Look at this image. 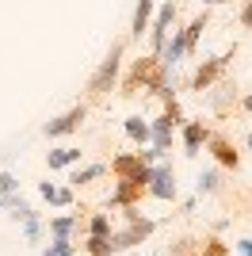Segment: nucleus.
Segmentation results:
<instances>
[{"mask_svg": "<svg viewBox=\"0 0 252 256\" xmlns=\"http://www.w3.org/2000/svg\"><path fill=\"white\" fill-rule=\"evenodd\" d=\"M115 172L122 176V180L149 184V164H146V157H118V160H115Z\"/></svg>", "mask_w": 252, "mask_h": 256, "instance_id": "3", "label": "nucleus"}, {"mask_svg": "<svg viewBox=\"0 0 252 256\" xmlns=\"http://www.w3.org/2000/svg\"><path fill=\"white\" fill-rule=\"evenodd\" d=\"M115 73H118V46L107 54V62L100 65V73L92 76V92H107V84L115 80Z\"/></svg>", "mask_w": 252, "mask_h": 256, "instance_id": "4", "label": "nucleus"}, {"mask_svg": "<svg viewBox=\"0 0 252 256\" xmlns=\"http://www.w3.org/2000/svg\"><path fill=\"white\" fill-rule=\"evenodd\" d=\"M149 8H153V0H142V4H138V12H134V31H138V34L146 31V20H149Z\"/></svg>", "mask_w": 252, "mask_h": 256, "instance_id": "15", "label": "nucleus"}, {"mask_svg": "<svg viewBox=\"0 0 252 256\" xmlns=\"http://www.w3.org/2000/svg\"><path fill=\"white\" fill-rule=\"evenodd\" d=\"M130 218H134V226H130V230H126V234H122V237L115 241L118 248H126V245H138V241H142L146 234H153V222H142L138 214H130Z\"/></svg>", "mask_w": 252, "mask_h": 256, "instance_id": "5", "label": "nucleus"}, {"mask_svg": "<svg viewBox=\"0 0 252 256\" xmlns=\"http://www.w3.org/2000/svg\"><path fill=\"white\" fill-rule=\"evenodd\" d=\"M142 192H146V184L122 180V188H118V192L111 195V203H134V199H142Z\"/></svg>", "mask_w": 252, "mask_h": 256, "instance_id": "8", "label": "nucleus"}, {"mask_svg": "<svg viewBox=\"0 0 252 256\" xmlns=\"http://www.w3.org/2000/svg\"><path fill=\"white\" fill-rule=\"evenodd\" d=\"M206 138V130H202V122H188V130H184V142H188V153H199V142Z\"/></svg>", "mask_w": 252, "mask_h": 256, "instance_id": "9", "label": "nucleus"}, {"mask_svg": "<svg viewBox=\"0 0 252 256\" xmlns=\"http://www.w3.org/2000/svg\"><path fill=\"white\" fill-rule=\"evenodd\" d=\"M104 164H92V168H84V172H76V176H73V184H88V180H96V176H104Z\"/></svg>", "mask_w": 252, "mask_h": 256, "instance_id": "17", "label": "nucleus"}, {"mask_svg": "<svg viewBox=\"0 0 252 256\" xmlns=\"http://www.w3.org/2000/svg\"><path fill=\"white\" fill-rule=\"evenodd\" d=\"M241 20H244V27H252V4L244 8V16H241Z\"/></svg>", "mask_w": 252, "mask_h": 256, "instance_id": "22", "label": "nucleus"}, {"mask_svg": "<svg viewBox=\"0 0 252 256\" xmlns=\"http://www.w3.org/2000/svg\"><path fill=\"white\" fill-rule=\"evenodd\" d=\"M244 107H252V96H248V100H244Z\"/></svg>", "mask_w": 252, "mask_h": 256, "instance_id": "24", "label": "nucleus"}, {"mask_svg": "<svg viewBox=\"0 0 252 256\" xmlns=\"http://www.w3.org/2000/svg\"><path fill=\"white\" fill-rule=\"evenodd\" d=\"M138 88H160V62L157 58H142V62L134 65V73L126 80V96L138 92Z\"/></svg>", "mask_w": 252, "mask_h": 256, "instance_id": "1", "label": "nucleus"}, {"mask_svg": "<svg viewBox=\"0 0 252 256\" xmlns=\"http://www.w3.org/2000/svg\"><path fill=\"white\" fill-rule=\"evenodd\" d=\"M222 65H226V58H218V62H210L206 69H199V76H195V88H206L210 80H214V76L222 73Z\"/></svg>", "mask_w": 252, "mask_h": 256, "instance_id": "11", "label": "nucleus"}, {"mask_svg": "<svg viewBox=\"0 0 252 256\" xmlns=\"http://www.w3.org/2000/svg\"><path fill=\"white\" fill-rule=\"evenodd\" d=\"M84 118V107H73V111H69V115H62V118H54L50 126H46V134H50V138H58V134H69V130L76 126V122H80Z\"/></svg>", "mask_w": 252, "mask_h": 256, "instance_id": "6", "label": "nucleus"}, {"mask_svg": "<svg viewBox=\"0 0 252 256\" xmlns=\"http://www.w3.org/2000/svg\"><path fill=\"white\" fill-rule=\"evenodd\" d=\"M146 188L157 195V199H176V176H172V168H149Z\"/></svg>", "mask_w": 252, "mask_h": 256, "instance_id": "2", "label": "nucleus"}, {"mask_svg": "<svg viewBox=\"0 0 252 256\" xmlns=\"http://www.w3.org/2000/svg\"><path fill=\"white\" fill-rule=\"evenodd\" d=\"M50 230H54L58 237H65L69 230H73V218H54V222H50Z\"/></svg>", "mask_w": 252, "mask_h": 256, "instance_id": "20", "label": "nucleus"}, {"mask_svg": "<svg viewBox=\"0 0 252 256\" xmlns=\"http://www.w3.org/2000/svg\"><path fill=\"white\" fill-rule=\"evenodd\" d=\"M38 195H42V199H50V203H58V206H65L69 199H73V192H65V188H50V184H42Z\"/></svg>", "mask_w": 252, "mask_h": 256, "instance_id": "10", "label": "nucleus"}, {"mask_svg": "<svg viewBox=\"0 0 252 256\" xmlns=\"http://www.w3.org/2000/svg\"><path fill=\"white\" fill-rule=\"evenodd\" d=\"M210 153H214L226 168H237V164H241V160H237V150H233L226 138H210Z\"/></svg>", "mask_w": 252, "mask_h": 256, "instance_id": "7", "label": "nucleus"}, {"mask_svg": "<svg viewBox=\"0 0 252 256\" xmlns=\"http://www.w3.org/2000/svg\"><path fill=\"white\" fill-rule=\"evenodd\" d=\"M199 256H230V248H226V245H222V241H218V237H210V241H206V245H202V252Z\"/></svg>", "mask_w": 252, "mask_h": 256, "instance_id": "16", "label": "nucleus"}, {"mask_svg": "<svg viewBox=\"0 0 252 256\" xmlns=\"http://www.w3.org/2000/svg\"><path fill=\"white\" fill-rule=\"evenodd\" d=\"M237 248H241L244 256H252V241H241V245H237Z\"/></svg>", "mask_w": 252, "mask_h": 256, "instance_id": "23", "label": "nucleus"}, {"mask_svg": "<svg viewBox=\"0 0 252 256\" xmlns=\"http://www.w3.org/2000/svg\"><path fill=\"white\" fill-rule=\"evenodd\" d=\"M46 256H73V245H69L65 237H58V241H54V245L46 248Z\"/></svg>", "mask_w": 252, "mask_h": 256, "instance_id": "18", "label": "nucleus"}, {"mask_svg": "<svg viewBox=\"0 0 252 256\" xmlns=\"http://www.w3.org/2000/svg\"><path fill=\"white\" fill-rule=\"evenodd\" d=\"M214 184H218V180H214V172H206V176L199 180V192H214Z\"/></svg>", "mask_w": 252, "mask_h": 256, "instance_id": "21", "label": "nucleus"}, {"mask_svg": "<svg viewBox=\"0 0 252 256\" xmlns=\"http://www.w3.org/2000/svg\"><path fill=\"white\" fill-rule=\"evenodd\" d=\"M111 241H107V237H88V252L92 256H111Z\"/></svg>", "mask_w": 252, "mask_h": 256, "instance_id": "13", "label": "nucleus"}, {"mask_svg": "<svg viewBox=\"0 0 252 256\" xmlns=\"http://www.w3.org/2000/svg\"><path fill=\"white\" fill-rule=\"evenodd\" d=\"M126 134H130V138H138V142H146V138H149V126L142 122V118H126Z\"/></svg>", "mask_w": 252, "mask_h": 256, "instance_id": "14", "label": "nucleus"}, {"mask_svg": "<svg viewBox=\"0 0 252 256\" xmlns=\"http://www.w3.org/2000/svg\"><path fill=\"white\" fill-rule=\"evenodd\" d=\"M107 230H111L107 214H96V218H92V237H107Z\"/></svg>", "mask_w": 252, "mask_h": 256, "instance_id": "19", "label": "nucleus"}, {"mask_svg": "<svg viewBox=\"0 0 252 256\" xmlns=\"http://www.w3.org/2000/svg\"><path fill=\"white\" fill-rule=\"evenodd\" d=\"M80 157V150H54L50 153V168H65V164H73Z\"/></svg>", "mask_w": 252, "mask_h": 256, "instance_id": "12", "label": "nucleus"}, {"mask_svg": "<svg viewBox=\"0 0 252 256\" xmlns=\"http://www.w3.org/2000/svg\"><path fill=\"white\" fill-rule=\"evenodd\" d=\"M248 146H252V134H248Z\"/></svg>", "mask_w": 252, "mask_h": 256, "instance_id": "25", "label": "nucleus"}]
</instances>
